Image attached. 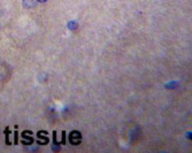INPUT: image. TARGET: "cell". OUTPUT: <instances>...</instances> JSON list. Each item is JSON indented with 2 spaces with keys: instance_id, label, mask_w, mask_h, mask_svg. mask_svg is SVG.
Instances as JSON below:
<instances>
[{
  "instance_id": "1",
  "label": "cell",
  "mask_w": 192,
  "mask_h": 153,
  "mask_svg": "<svg viewBox=\"0 0 192 153\" xmlns=\"http://www.w3.org/2000/svg\"><path fill=\"white\" fill-rule=\"evenodd\" d=\"M81 140H82V135L81 132L77 130H73L69 135V142L73 145H78L81 144Z\"/></svg>"
},
{
  "instance_id": "2",
  "label": "cell",
  "mask_w": 192,
  "mask_h": 153,
  "mask_svg": "<svg viewBox=\"0 0 192 153\" xmlns=\"http://www.w3.org/2000/svg\"><path fill=\"white\" fill-rule=\"evenodd\" d=\"M46 135H47V131L45 130H39L37 132V138L39 139L38 144L44 145V144H47L48 142H50V139H48V137Z\"/></svg>"
},
{
  "instance_id": "3",
  "label": "cell",
  "mask_w": 192,
  "mask_h": 153,
  "mask_svg": "<svg viewBox=\"0 0 192 153\" xmlns=\"http://www.w3.org/2000/svg\"><path fill=\"white\" fill-rule=\"evenodd\" d=\"M31 135H32V131H31V130H24L23 132H22V135H21L22 138H23V140L28 139V142H29V145L34 143V138L31 137Z\"/></svg>"
},
{
  "instance_id": "4",
  "label": "cell",
  "mask_w": 192,
  "mask_h": 153,
  "mask_svg": "<svg viewBox=\"0 0 192 153\" xmlns=\"http://www.w3.org/2000/svg\"><path fill=\"white\" fill-rule=\"evenodd\" d=\"M4 134H5V143H6V145H10V139H9L10 129H9V127L5 128V129H4Z\"/></svg>"
},
{
  "instance_id": "5",
  "label": "cell",
  "mask_w": 192,
  "mask_h": 153,
  "mask_svg": "<svg viewBox=\"0 0 192 153\" xmlns=\"http://www.w3.org/2000/svg\"><path fill=\"white\" fill-rule=\"evenodd\" d=\"M18 126H15V130H14V144H18Z\"/></svg>"
},
{
  "instance_id": "6",
  "label": "cell",
  "mask_w": 192,
  "mask_h": 153,
  "mask_svg": "<svg viewBox=\"0 0 192 153\" xmlns=\"http://www.w3.org/2000/svg\"><path fill=\"white\" fill-rule=\"evenodd\" d=\"M60 144L61 145L66 144V131L65 130L62 131V139H61V142H60Z\"/></svg>"
}]
</instances>
